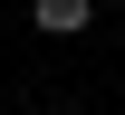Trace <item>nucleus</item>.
I'll return each mask as SVG.
<instances>
[{
	"mask_svg": "<svg viewBox=\"0 0 125 115\" xmlns=\"http://www.w3.org/2000/svg\"><path fill=\"white\" fill-rule=\"evenodd\" d=\"M96 10L106 0H29V29L39 38H77V29H96Z\"/></svg>",
	"mask_w": 125,
	"mask_h": 115,
	"instance_id": "f257e3e1",
	"label": "nucleus"
},
{
	"mask_svg": "<svg viewBox=\"0 0 125 115\" xmlns=\"http://www.w3.org/2000/svg\"><path fill=\"white\" fill-rule=\"evenodd\" d=\"M106 10H115V0H106Z\"/></svg>",
	"mask_w": 125,
	"mask_h": 115,
	"instance_id": "f03ea898",
	"label": "nucleus"
}]
</instances>
